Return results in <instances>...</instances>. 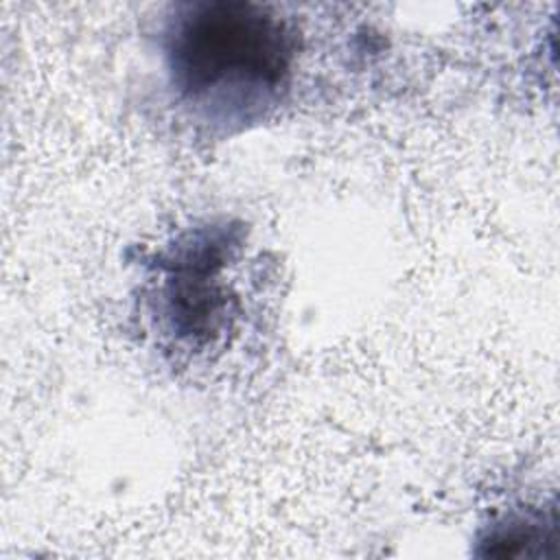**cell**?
I'll return each instance as SVG.
<instances>
[{"instance_id":"1","label":"cell","mask_w":560,"mask_h":560,"mask_svg":"<svg viewBox=\"0 0 560 560\" xmlns=\"http://www.w3.org/2000/svg\"><path fill=\"white\" fill-rule=\"evenodd\" d=\"M298 35L291 20L262 4H175L158 35L173 103L190 122L214 136H232L262 122L293 88Z\"/></svg>"},{"instance_id":"2","label":"cell","mask_w":560,"mask_h":560,"mask_svg":"<svg viewBox=\"0 0 560 560\" xmlns=\"http://www.w3.org/2000/svg\"><path fill=\"white\" fill-rule=\"evenodd\" d=\"M241 230L203 225L179 234L153 262L151 317L184 352H208L232 330L238 293L232 269Z\"/></svg>"}]
</instances>
